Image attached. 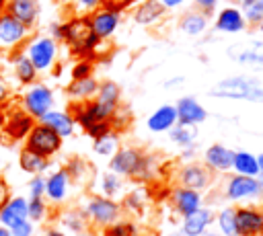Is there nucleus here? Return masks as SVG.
<instances>
[{
	"mask_svg": "<svg viewBox=\"0 0 263 236\" xmlns=\"http://www.w3.org/2000/svg\"><path fill=\"white\" fill-rule=\"evenodd\" d=\"M158 162L152 154H144L138 148L132 146H123L117 148L111 154L109 160V170L119 174V176H129V179H138V181H148L156 174Z\"/></svg>",
	"mask_w": 263,
	"mask_h": 236,
	"instance_id": "1",
	"label": "nucleus"
},
{
	"mask_svg": "<svg viewBox=\"0 0 263 236\" xmlns=\"http://www.w3.org/2000/svg\"><path fill=\"white\" fill-rule=\"evenodd\" d=\"M210 94L216 99L263 103V84L257 78H249V76H228V78H222L212 88Z\"/></svg>",
	"mask_w": 263,
	"mask_h": 236,
	"instance_id": "2",
	"label": "nucleus"
},
{
	"mask_svg": "<svg viewBox=\"0 0 263 236\" xmlns=\"http://www.w3.org/2000/svg\"><path fill=\"white\" fill-rule=\"evenodd\" d=\"M222 195L230 203H251L263 199V187L257 176H245L234 172L224 181Z\"/></svg>",
	"mask_w": 263,
	"mask_h": 236,
	"instance_id": "3",
	"label": "nucleus"
},
{
	"mask_svg": "<svg viewBox=\"0 0 263 236\" xmlns=\"http://www.w3.org/2000/svg\"><path fill=\"white\" fill-rule=\"evenodd\" d=\"M60 39H66L78 55L90 53V51L99 45V41H101V39L92 33L88 18H74V21L62 25V37H60Z\"/></svg>",
	"mask_w": 263,
	"mask_h": 236,
	"instance_id": "4",
	"label": "nucleus"
},
{
	"mask_svg": "<svg viewBox=\"0 0 263 236\" xmlns=\"http://www.w3.org/2000/svg\"><path fill=\"white\" fill-rule=\"evenodd\" d=\"M121 203H117L115 199L111 197H105V195H92L88 201H86V207H84V215L86 220H90L92 224L105 228L113 222H117L121 218Z\"/></svg>",
	"mask_w": 263,
	"mask_h": 236,
	"instance_id": "5",
	"label": "nucleus"
},
{
	"mask_svg": "<svg viewBox=\"0 0 263 236\" xmlns=\"http://www.w3.org/2000/svg\"><path fill=\"white\" fill-rule=\"evenodd\" d=\"M60 148H62V135L58 131H53L45 123L33 125V129L29 131V137H27V150H31V152H35L39 156L49 158Z\"/></svg>",
	"mask_w": 263,
	"mask_h": 236,
	"instance_id": "6",
	"label": "nucleus"
},
{
	"mask_svg": "<svg viewBox=\"0 0 263 236\" xmlns=\"http://www.w3.org/2000/svg\"><path fill=\"white\" fill-rule=\"evenodd\" d=\"M179 185L187 187V189H195V191H205L212 181H214V172L203 164V162H185L179 172H177Z\"/></svg>",
	"mask_w": 263,
	"mask_h": 236,
	"instance_id": "7",
	"label": "nucleus"
},
{
	"mask_svg": "<svg viewBox=\"0 0 263 236\" xmlns=\"http://www.w3.org/2000/svg\"><path fill=\"white\" fill-rule=\"evenodd\" d=\"M236 236H263V209L257 205H238L234 209Z\"/></svg>",
	"mask_w": 263,
	"mask_h": 236,
	"instance_id": "8",
	"label": "nucleus"
},
{
	"mask_svg": "<svg viewBox=\"0 0 263 236\" xmlns=\"http://www.w3.org/2000/svg\"><path fill=\"white\" fill-rule=\"evenodd\" d=\"M175 109H177V123L181 125L197 127L208 119V109L195 96H179Z\"/></svg>",
	"mask_w": 263,
	"mask_h": 236,
	"instance_id": "9",
	"label": "nucleus"
},
{
	"mask_svg": "<svg viewBox=\"0 0 263 236\" xmlns=\"http://www.w3.org/2000/svg\"><path fill=\"white\" fill-rule=\"evenodd\" d=\"M171 205H173L175 213L183 218V215H187V213H191L203 205V193L179 185L171 191Z\"/></svg>",
	"mask_w": 263,
	"mask_h": 236,
	"instance_id": "10",
	"label": "nucleus"
},
{
	"mask_svg": "<svg viewBox=\"0 0 263 236\" xmlns=\"http://www.w3.org/2000/svg\"><path fill=\"white\" fill-rule=\"evenodd\" d=\"M214 215H216V213H214L212 207L201 205L199 209H195V211L183 215V220H181V232H183L185 236H203V234L208 232V228L212 226Z\"/></svg>",
	"mask_w": 263,
	"mask_h": 236,
	"instance_id": "11",
	"label": "nucleus"
},
{
	"mask_svg": "<svg viewBox=\"0 0 263 236\" xmlns=\"http://www.w3.org/2000/svg\"><path fill=\"white\" fill-rule=\"evenodd\" d=\"M232 158H234V150L224 144H210L203 150V164L212 172H230Z\"/></svg>",
	"mask_w": 263,
	"mask_h": 236,
	"instance_id": "12",
	"label": "nucleus"
},
{
	"mask_svg": "<svg viewBox=\"0 0 263 236\" xmlns=\"http://www.w3.org/2000/svg\"><path fill=\"white\" fill-rule=\"evenodd\" d=\"M51 105H53V94L47 86L43 84H37L33 86L27 94H25V107H27V113L31 117H41L45 115L47 111H51Z\"/></svg>",
	"mask_w": 263,
	"mask_h": 236,
	"instance_id": "13",
	"label": "nucleus"
},
{
	"mask_svg": "<svg viewBox=\"0 0 263 236\" xmlns=\"http://www.w3.org/2000/svg\"><path fill=\"white\" fill-rule=\"evenodd\" d=\"M175 125H177V109L171 103H164V105L156 107L146 117V127L152 133H166Z\"/></svg>",
	"mask_w": 263,
	"mask_h": 236,
	"instance_id": "14",
	"label": "nucleus"
},
{
	"mask_svg": "<svg viewBox=\"0 0 263 236\" xmlns=\"http://www.w3.org/2000/svg\"><path fill=\"white\" fill-rule=\"evenodd\" d=\"M55 57V41L49 37H39L29 47V60L35 70H47Z\"/></svg>",
	"mask_w": 263,
	"mask_h": 236,
	"instance_id": "15",
	"label": "nucleus"
},
{
	"mask_svg": "<svg viewBox=\"0 0 263 236\" xmlns=\"http://www.w3.org/2000/svg\"><path fill=\"white\" fill-rule=\"evenodd\" d=\"M90 29L99 39H109L115 29L119 27V10H111V8H101L97 10L90 18Z\"/></svg>",
	"mask_w": 263,
	"mask_h": 236,
	"instance_id": "16",
	"label": "nucleus"
},
{
	"mask_svg": "<svg viewBox=\"0 0 263 236\" xmlns=\"http://www.w3.org/2000/svg\"><path fill=\"white\" fill-rule=\"evenodd\" d=\"M214 27H216V31H220V33L234 35V33H240V31L247 27V23H245V16H242L240 8H236V6H226V8H222V10L218 12Z\"/></svg>",
	"mask_w": 263,
	"mask_h": 236,
	"instance_id": "17",
	"label": "nucleus"
},
{
	"mask_svg": "<svg viewBox=\"0 0 263 236\" xmlns=\"http://www.w3.org/2000/svg\"><path fill=\"white\" fill-rule=\"evenodd\" d=\"M27 218H29V211H27V201L23 197H16L0 207V222L8 228H14L16 224L25 222Z\"/></svg>",
	"mask_w": 263,
	"mask_h": 236,
	"instance_id": "18",
	"label": "nucleus"
},
{
	"mask_svg": "<svg viewBox=\"0 0 263 236\" xmlns=\"http://www.w3.org/2000/svg\"><path fill=\"white\" fill-rule=\"evenodd\" d=\"M39 119H41V123H45V125H49L53 131H58L62 137L72 135L74 125H76L74 119H72V115L66 113V111H47V113L41 115Z\"/></svg>",
	"mask_w": 263,
	"mask_h": 236,
	"instance_id": "19",
	"label": "nucleus"
},
{
	"mask_svg": "<svg viewBox=\"0 0 263 236\" xmlns=\"http://www.w3.org/2000/svg\"><path fill=\"white\" fill-rule=\"evenodd\" d=\"M68 185H70V174L66 168H60L45 181V195L53 201H64L68 195Z\"/></svg>",
	"mask_w": 263,
	"mask_h": 236,
	"instance_id": "20",
	"label": "nucleus"
},
{
	"mask_svg": "<svg viewBox=\"0 0 263 236\" xmlns=\"http://www.w3.org/2000/svg\"><path fill=\"white\" fill-rule=\"evenodd\" d=\"M164 10L166 8L158 0H142L134 12V21L142 27H148V25H154L164 14Z\"/></svg>",
	"mask_w": 263,
	"mask_h": 236,
	"instance_id": "21",
	"label": "nucleus"
},
{
	"mask_svg": "<svg viewBox=\"0 0 263 236\" xmlns=\"http://www.w3.org/2000/svg\"><path fill=\"white\" fill-rule=\"evenodd\" d=\"M8 10H10L8 14L14 16L18 23H23L25 27H31L37 18L39 6H37V0H10Z\"/></svg>",
	"mask_w": 263,
	"mask_h": 236,
	"instance_id": "22",
	"label": "nucleus"
},
{
	"mask_svg": "<svg viewBox=\"0 0 263 236\" xmlns=\"http://www.w3.org/2000/svg\"><path fill=\"white\" fill-rule=\"evenodd\" d=\"M97 88H99V82H97L92 76H86V78H76V80H72V82L68 84L66 92H68L72 99H76V101H90V99H95Z\"/></svg>",
	"mask_w": 263,
	"mask_h": 236,
	"instance_id": "23",
	"label": "nucleus"
},
{
	"mask_svg": "<svg viewBox=\"0 0 263 236\" xmlns=\"http://www.w3.org/2000/svg\"><path fill=\"white\" fill-rule=\"evenodd\" d=\"M232 170L236 174H245V176H257L259 174V164H257V154L249 152V150H234V158H232Z\"/></svg>",
	"mask_w": 263,
	"mask_h": 236,
	"instance_id": "24",
	"label": "nucleus"
},
{
	"mask_svg": "<svg viewBox=\"0 0 263 236\" xmlns=\"http://www.w3.org/2000/svg\"><path fill=\"white\" fill-rule=\"evenodd\" d=\"M27 33V27L23 23H18L14 16L10 14H2L0 16V41L2 43H16L23 39V35Z\"/></svg>",
	"mask_w": 263,
	"mask_h": 236,
	"instance_id": "25",
	"label": "nucleus"
},
{
	"mask_svg": "<svg viewBox=\"0 0 263 236\" xmlns=\"http://www.w3.org/2000/svg\"><path fill=\"white\" fill-rule=\"evenodd\" d=\"M179 29L189 35V37H199L205 29H208V14L203 12H197V10H191V12H185L179 21Z\"/></svg>",
	"mask_w": 263,
	"mask_h": 236,
	"instance_id": "26",
	"label": "nucleus"
},
{
	"mask_svg": "<svg viewBox=\"0 0 263 236\" xmlns=\"http://www.w3.org/2000/svg\"><path fill=\"white\" fill-rule=\"evenodd\" d=\"M95 99H97L101 105L109 107V109H117V107H119V101H121V88H119L117 82L105 80V82L99 84Z\"/></svg>",
	"mask_w": 263,
	"mask_h": 236,
	"instance_id": "27",
	"label": "nucleus"
},
{
	"mask_svg": "<svg viewBox=\"0 0 263 236\" xmlns=\"http://www.w3.org/2000/svg\"><path fill=\"white\" fill-rule=\"evenodd\" d=\"M33 125H35V121H33V117H31L29 113L16 111V113L8 119L6 133H8L10 137H14V140H21V137H25V133H29V131L33 129Z\"/></svg>",
	"mask_w": 263,
	"mask_h": 236,
	"instance_id": "28",
	"label": "nucleus"
},
{
	"mask_svg": "<svg viewBox=\"0 0 263 236\" xmlns=\"http://www.w3.org/2000/svg\"><path fill=\"white\" fill-rule=\"evenodd\" d=\"M168 137L175 146L179 148H189V146H195V140H197V129L193 125H181L177 123L175 127H171L168 131Z\"/></svg>",
	"mask_w": 263,
	"mask_h": 236,
	"instance_id": "29",
	"label": "nucleus"
},
{
	"mask_svg": "<svg viewBox=\"0 0 263 236\" xmlns=\"http://www.w3.org/2000/svg\"><path fill=\"white\" fill-rule=\"evenodd\" d=\"M234 205H224L220 207V211L214 215L218 232L222 236H236V220H234Z\"/></svg>",
	"mask_w": 263,
	"mask_h": 236,
	"instance_id": "30",
	"label": "nucleus"
},
{
	"mask_svg": "<svg viewBox=\"0 0 263 236\" xmlns=\"http://www.w3.org/2000/svg\"><path fill=\"white\" fill-rule=\"evenodd\" d=\"M240 66H251L255 70H263V43H251V47L242 49L236 55Z\"/></svg>",
	"mask_w": 263,
	"mask_h": 236,
	"instance_id": "31",
	"label": "nucleus"
},
{
	"mask_svg": "<svg viewBox=\"0 0 263 236\" xmlns=\"http://www.w3.org/2000/svg\"><path fill=\"white\" fill-rule=\"evenodd\" d=\"M47 166H49V160H47L45 156H39V154L27 150V148L23 150V154H21V168H23V170L33 172V174H39V172H43Z\"/></svg>",
	"mask_w": 263,
	"mask_h": 236,
	"instance_id": "32",
	"label": "nucleus"
},
{
	"mask_svg": "<svg viewBox=\"0 0 263 236\" xmlns=\"http://www.w3.org/2000/svg\"><path fill=\"white\" fill-rule=\"evenodd\" d=\"M103 236H140V226L132 220H117L103 228Z\"/></svg>",
	"mask_w": 263,
	"mask_h": 236,
	"instance_id": "33",
	"label": "nucleus"
},
{
	"mask_svg": "<svg viewBox=\"0 0 263 236\" xmlns=\"http://www.w3.org/2000/svg\"><path fill=\"white\" fill-rule=\"evenodd\" d=\"M121 191H123V176H119V174H115L111 170L101 176V193L105 197L115 199L117 195H121Z\"/></svg>",
	"mask_w": 263,
	"mask_h": 236,
	"instance_id": "34",
	"label": "nucleus"
},
{
	"mask_svg": "<svg viewBox=\"0 0 263 236\" xmlns=\"http://www.w3.org/2000/svg\"><path fill=\"white\" fill-rule=\"evenodd\" d=\"M240 12L247 25H259L263 21V2L261 0H240Z\"/></svg>",
	"mask_w": 263,
	"mask_h": 236,
	"instance_id": "35",
	"label": "nucleus"
},
{
	"mask_svg": "<svg viewBox=\"0 0 263 236\" xmlns=\"http://www.w3.org/2000/svg\"><path fill=\"white\" fill-rule=\"evenodd\" d=\"M117 148H119V135H117L115 131H109V133L97 137L95 144H92V150H95V154H99V156H111Z\"/></svg>",
	"mask_w": 263,
	"mask_h": 236,
	"instance_id": "36",
	"label": "nucleus"
},
{
	"mask_svg": "<svg viewBox=\"0 0 263 236\" xmlns=\"http://www.w3.org/2000/svg\"><path fill=\"white\" fill-rule=\"evenodd\" d=\"M35 74H37V70H35V66L31 64L29 57H18L16 60V76H18L21 82H25V84L33 82L35 80Z\"/></svg>",
	"mask_w": 263,
	"mask_h": 236,
	"instance_id": "37",
	"label": "nucleus"
},
{
	"mask_svg": "<svg viewBox=\"0 0 263 236\" xmlns=\"http://www.w3.org/2000/svg\"><path fill=\"white\" fill-rule=\"evenodd\" d=\"M144 201H146L144 191L136 189V191H129V193L123 197V207H125V209H129V211L142 213V209H144Z\"/></svg>",
	"mask_w": 263,
	"mask_h": 236,
	"instance_id": "38",
	"label": "nucleus"
},
{
	"mask_svg": "<svg viewBox=\"0 0 263 236\" xmlns=\"http://www.w3.org/2000/svg\"><path fill=\"white\" fill-rule=\"evenodd\" d=\"M86 220V215L82 213V211H68L66 215H64V224L70 228V230H76V232H80L82 228H84V222Z\"/></svg>",
	"mask_w": 263,
	"mask_h": 236,
	"instance_id": "39",
	"label": "nucleus"
},
{
	"mask_svg": "<svg viewBox=\"0 0 263 236\" xmlns=\"http://www.w3.org/2000/svg\"><path fill=\"white\" fill-rule=\"evenodd\" d=\"M84 131H86L92 140H97V137H101V135L113 131V123H111V121H97V123H90Z\"/></svg>",
	"mask_w": 263,
	"mask_h": 236,
	"instance_id": "40",
	"label": "nucleus"
},
{
	"mask_svg": "<svg viewBox=\"0 0 263 236\" xmlns=\"http://www.w3.org/2000/svg\"><path fill=\"white\" fill-rule=\"evenodd\" d=\"M27 211L31 220H41L45 215V203L41 197H31V201H27Z\"/></svg>",
	"mask_w": 263,
	"mask_h": 236,
	"instance_id": "41",
	"label": "nucleus"
},
{
	"mask_svg": "<svg viewBox=\"0 0 263 236\" xmlns=\"http://www.w3.org/2000/svg\"><path fill=\"white\" fill-rule=\"evenodd\" d=\"M86 76H92V64L88 60H82L78 62L74 68H72V80L76 78H86Z\"/></svg>",
	"mask_w": 263,
	"mask_h": 236,
	"instance_id": "42",
	"label": "nucleus"
},
{
	"mask_svg": "<svg viewBox=\"0 0 263 236\" xmlns=\"http://www.w3.org/2000/svg\"><path fill=\"white\" fill-rule=\"evenodd\" d=\"M29 191H31V197H41V195L45 193V179L35 176V179L29 183Z\"/></svg>",
	"mask_w": 263,
	"mask_h": 236,
	"instance_id": "43",
	"label": "nucleus"
},
{
	"mask_svg": "<svg viewBox=\"0 0 263 236\" xmlns=\"http://www.w3.org/2000/svg\"><path fill=\"white\" fill-rule=\"evenodd\" d=\"M10 236H33V226L25 220V222L16 224L14 228H10Z\"/></svg>",
	"mask_w": 263,
	"mask_h": 236,
	"instance_id": "44",
	"label": "nucleus"
},
{
	"mask_svg": "<svg viewBox=\"0 0 263 236\" xmlns=\"http://www.w3.org/2000/svg\"><path fill=\"white\" fill-rule=\"evenodd\" d=\"M193 2L199 8V12H203V14H212L218 6V0H193Z\"/></svg>",
	"mask_w": 263,
	"mask_h": 236,
	"instance_id": "45",
	"label": "nucleus"
},
{
	"mask_svg": "<svg viewBox=\"0 0 263 236\" xmlns=\"http://www.w3.org/2000/svg\"><path fill=\"white\" fill-rule=\"evenodd\" d=\"M8 197H10V187L4 179H0V207L8 203Z\"/></svg>",
	"mask_w": 263,
	"mask_h": 236,
	"instance_id": "46",
	"label": "nucleus"
},
{
	"mask_svg": "<svg viewBox=\"0 0 263 236\" xmlns=\"http://www.w3.org/2000/svg\"><path fill=\"white\" fill-rule=\"evenodd\" d=\"M195 152H197V148H195V146H189V148H181V158H183L185 162H191V160L195 158Z\"/></svg>",
	"mask_w": 263,
	"mask_h": 236,
	"instance_id": "47",
	"label": "nucleus"
},
{
	"mask_svg": "<svg viewBox=\"0 0 263 236\" xmlns=\"http://www.w3.org/2000/svg\"><path fill=\"white\" fill-rule=\"evenodd\" d=\"M158 2H160L164 8H179V6L185 4L187 0H158Z\"/></svg>",
	"mask_w": 263,
	"mask_h": 236,
	"instance_id": "48",
	"label": "nucleus"
},
{
	"mask_svg": "<svg viewBox=\"0 0 263 236\" xmlns=\"http://www.w3.org/2000/svg\"><path fill=\"white\" fill-rule=\"evenodd\" d=\"M78 2H80L84 8H95V6H99L103 0H78Z\"/></svg>",
	"mask_w": 263,
	"mask_h": 236,
	"instance_id": "49",
	"label": "nucleus"
},
{
	"mask_svg": "<svg viewBox=\"0 0 263 236\" xmlns=\"http://www.w3.org/2000/svg\"><path fill=\"white\" fill-rule=\"evenodd\" d=\"M257 164H259V172H263V152L257 154Z\"/></svg>",
	"mask_w": 263,
	"mask_h": 236,
	"instance_id": "50",
	"label": "nucleus"
},
{
	"mask_svg": "<svg viewBox=\"0 0 263 236\" xmlns=\"http://www.w3.org/2000/svg\"><path fill=\"white\" fill-rule=\"evenodd\" d=\"M45 236H66V234H64V232H60V230H49Z\"/></svg>",
	"mask_w": 263,
	"mask_h": 236,
	"instance_id": "51",
	"label": "nucleus"
},
{
	"mask_svg": "<svg viewBox=\"0 0 263 236\" xmlns=\"http://www.w3.org/2000/svg\"><path fill=\"white\" fill-rule=\"evenodd\" d=\"M6 94H8V92H6L4 84H0V101H2V99H6Z\"/></svg>",
	"mask_w": 263,
	"mask_h": 236,
	"instance_id": "52",
	"label": "nucleus"
},
{
	"mask_svg": "<svg viewBox=\"0 0 263 236\" xmlns=\"http://www.w3.org/2000/svg\"><path fill=\"white\" fill-rule=\"evenodd\" d=\"M0 236H10V232H8V228H2V226H0Z\"/></svg>",
	"mask_w": 263,
	"mask_h": 236,
	"instance_id": "53",
	"label": "nucleus"
},
{
	"mask_svg": "<svg viewBox=\"0 0 263 236\" xmlns=\"http://www.w3.org/2000/svg\"><path fill=\"white\" fill-rule=\"evenodd\" d=\"M203 236H222V234H220V232H205Z\"/></svg>",
	"mask_w": 263,
	"mask_h": 236,
	"instance_id": "54",
	"label": "nucleus"
},
{
	"mask_svg": "<svg viewBox=\"0 0 263 236\" xmlns=\"http://www.w3.org/2000/svg\"><path fill=\"white\" fill-rule=\"evenodd\" d=\"M4 4H6V0H0V16H2V10H4Z\"/></svg>",
	"mask_w": 263,
	"mask_h": 236,
	"instance_id": "55",
	"label": "nucleus"
},
{
	"mask_svg": "<svg viewBox=\"0 0 263 236\" xmlns=\"http://www.w3.org/2000/svg\"><path fill=\"white\" fill-rule=\"evenodd\" d=\"M257 29H259V33H261V35H263V21H261V23H259V25H257Z\"/></svg>",
	"mask_w": 263,
	"mask_h": 236,
	"instance_id": "56",
	"label": "nucleus"
},
{
	"mask_svg": "<svg viewBox=\"0 0 263 236\" xmlns=\"http://www.w3.org/2000/svg\"><path fill=\"white\" fill-rule=\"evenodd\" d=\"M76 236H95V234H88V232H80V234H76Z\"/></svg>",
	"mask_w": 263,
	"mask_h": 236,
	"instance_id": "57",
	"label": "nucleus"
},
{
	"mask_svg": "<svg viewBox=\"0 0 263 236\" xmlns=\"http://www.w3.org/2000/svg\"><path fill=\"white\" fill-rule=\"evenodd\" d=\"M171 236H185V234H183V232L179 230V232H175V234H171Z\"/></svg>",
	"mask_w": 263,
	"mask_h": 236,
	"instance_id": "58",
	"label": "nucleus"
},
{
	"mask_svg": "<svg viewBox=\"0 0 263 236\" xmlns=\"http://www.w3.org/2000/svg\"><path fill=\"white\" fill-rule=\"evenodd\" d=\"M2 121H4V115H2V113H0V125H2Z\"/></svg>",
	"mask_w": 263,
	"mask_h": 236,
	"instance_id": "59",
	"label": "nucleus"
},
{
	"mask_svg": "<svg viewBox=\"0 0 263 236\" xmlns=\"http://www.w3.org/2000/svg\"><path fill=\"white\" fill-rule=\"evenodd\" d=\"M261 2H263V0H261Z\"/></svg>",
	"mask_w": 263,
	"mask_h": 236,
	"instance_id": "60",
	"label": "nucleus"
}]
</instances>
